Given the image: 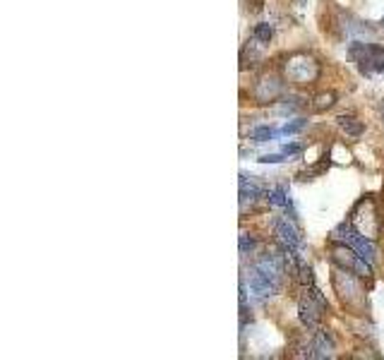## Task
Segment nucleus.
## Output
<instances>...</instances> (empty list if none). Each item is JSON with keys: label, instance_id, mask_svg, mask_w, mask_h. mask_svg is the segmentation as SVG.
<instances>
[{"label": "nucleus", "instance_id": "7", "mask_svg": "<svg viewBox=\"0 0 384 360\" xmlns=\"http://www.w3.org/2000/svg\"><path fill=\"white\" fill-rule=\"evenodd\" d=\"M348 221H351L353 226L365 235V238L375 240L377 235H380V216H377L375 202H372V200L360 202V205L353 209V214H351V219H348Z\"/></svg>", "mask_w": 384, "mask_h": 360}, {"label": "nucleus", "instance_id": "2", "mask_svg": "<svg viewBox=\"0 0 384 360\" xmlns=\"http://www.w3.org/2000/svg\"><path fill=\"white\" fill-rule=\"evenodd\" d=\"M348 58L353 60L360 75L365 77H377L384 72V46H380V43L353 41L348 46Z\"/></svg>", "mask_w": 384, "mask_h": 360}, {"label": "nucleus", "instance_id": "22", "mask_svg": "<svg viewBox=\"0 0 384 360\" xmlns=\"http://www.w3.org/2000/svg\"><path fill=\"white\" fill-rule=\"evenodd\" d=\"M301 3H305V0H301Z\"/></svg>", "mask_w": 384, "mask_h": 360}, {"label": "nucleus", "instance_id": "16", "mask_svg": "<svg viewBox=\"0 0 384 360\" xmlns=\"http://www.w3.org/2000/svg\"><path fill=\"white\" fill-rule=\"evenodd\" d=\"M303 127H305V120H303V118H298V120L286 123V125L281 127V134H293V132H301Z\"/></svg>", "mask_w": 384, "mask_h": 360}, {"label": "nucleus", "instance_id": "13", "mask_svg": "<svg viewBox=\"0 0 384 360\" xmlns=\"http://www.w3.org/2000/svg\"><path fill=\"white\" fill-rule=\"evenodd\" d=\"M252 36H255L257 41H262V43H269L272 41V36H274L272 25H269V22H259V25L255 27V32H252Z\"/></svg>", "mask_w": 384, "mask_h": 360}, {"label": "nucleus", "instance_id": "18", "mask_svg": "<svg viewBox=\"0 0 384 360\" xmlns=\"http://www.w3.org/2000/svg\"><path fill=\"white\" fill-rule=\"evenodd\" d=\"M320 104H315V109L317 111H324V109H329L331 104H334V94H322V97L317 99Z\"/></svg>", "mask_w": 384, "mask_h": 360}, {"label": "nucleus", "instance_id": "8", "mask_svg": "<svg viewBox=\"0 0 384 360\" xmlns=\"http://www.w3.org/2000/svg\"><path fill=\"white\" fill-rule=\"evenodd\" d=\"M286 77L296 84H313L320 77V63L310 55H293L286 63Z\"/></svg>", "mask_w": 384, "mask_h": 360}, {"label": "nucleus", "instance_id": "15", "mask_svg": "<svg viewBox=\"0 0 384 360\" xmlns=\"http://www.w3.org/2000/svg\"><path fill=\"white\" fill-rule=\"evenodd\" d=\"M255 247H257L255 238H250L247 233H240V255H250Z\"/></svg>", "mask_w": 384, "mask_h": 360}, {"label": "nucleus", "instance_id": "11", "mask_svg": "<svg viewBox=\"0 0 384 360\" xmlns=\"http://www.w3.org/2000/svg\"><path fill=\"white\" fill-rule=\"evenodd\" d=\"M336 123H338V127H341V130L348 134V137H360V134H363V123H360L358 118H353V116H338Z\"/></svg>", "mask_w": 384, "mask_h": 360}, {"label": "nucleus", "instance_id": "6", "mask_svg": "<svg viewBox=\"0 0 384 360\" xmlns=\"http://www.w3.org/2000/svg\"><path fill=\"white\" fill-rule=\"evenodd\" d=\"M331 260H334L338 267L348 269V272H353L355 277L365 279L372 274V262H368L365 257H360L358 252L351 250L348 245L338 243V240H334V245H331Z\"/></svg>", "mask_w": 384, "mask_h": 360}, {"label": "nucleus", "instance_id": "10", "mask_svg": "<svg viewBox=\"0 0 384 360\" xmlns=\"http://www.w3.org/2000/svg\"><path fill=\"white\" fill-rule=\"evenodd\" d=\"M310 358H329L331 351H334V341H331V336H327L324 331L322 334L315 336V341L310 344Z\"/></svg>", "mask_w": 384, "mask_h": 360}, {"label": "nucleus", "instance_id": "17", "mask_svg": "<svg viewBox=\"0 0 384 360\" xmlns=\"http://www.w3.org/2000/svg\"><path fill=\"white\" fill-rule=\"evenodd\" d=\"M252 137H255V142H267V139L274 137V130L272 127H267V125H262V127H257V130L252 132Z\"/></svg>", "mask_w": 384, "mask_h": 360}, {"label": "nucleus", "instance_id": "1", "mask_svg": "<svg viewBox=\"0 0 384 360\" xmlns=\"http://www.w3.org/2000/svg\"><path fill=\"white\" fill-rule=\"evenodd\" d=\"M284 255H262L259 260L250 267L247 274V286L250 293L264 300V298L274 296L281 286V277H284Z\"/></svg>", "mask_w": 384, "mask_h": 360}, {"label": "nucleus", "instance_id": "12", "mask_svg": "<svg viewBox=\"0 0 384 360\" xmlns=\"http://www.w3.org/2000/svg\"><path fill=\"white\" fill-rule=\"evenodd\" d=\"M259 195H262V188H259V185L252 178L247 180V176L242 173V176H240V200L245 202L247 197L252 200V197H259Z\"/></svg>", "mask_w": 384, "mask_h": 360}, {"label": "nucleus", "instance_id": "21", "mask_svg": "<svg viewBox=\"0 0 384 360\" xmlns=\"http://www.w3.org/2000/svg\"><path fill=\"white\" fill-rule=\"evenodd\" d=\"M382 29H384V17H382Z\"/></svg>", "mask_w": 384, "mask_h": 360}, {"label": "nucleus", "instance_id": "20", "mask_svg": "<svg viewBox=\"0 0 384 360\" xmlns=\"http://www.w3.org/2000/svg\"><path fill=\"white\" fill-rule=\"evenodd\" d=\"M284 151L286 156H293V154H298V151H301V147H298V144H284Z\"/></svg>", "mask_w": 384, "mask_h": 360}, {"label": "nucleus", "instance_id": "14", "mask_svg": "<svg viewBox=\"0 0 384 360\" xmlns=\"http://www.w3.org/2000/svg\"><path fill=\"white\" fill-rule=\"evenodd\" d=\"M267 200L272 202V205H276V207H291V200L286 197V190H284V188L269 190V193H267Z\"/></svg>", "mask_w": 384, "mask_h": 360}, {"label": "nucleus", "instance_id": "9", "mask_svg": "<svg viewBox=\"0 0 384 360\" xmlns=\"http://www.w3.org/2000/svg\"><path fill=\"white\" fill-rule=\"evenodd\" d=\"M281 92H284V82L276 75H264L255 87V99L259 104H269V101H274Z\"/></svg>", "mask_w": 384, "mask_h": 360}, {"label": "nucleus", "instance_id": "3", "mask_svg": "<svg viewBox=\"0 0 384 360\" xmlns=\"http://www.w3.org/2000/svg\"><path fill=\"white\" fill-rule=\"evenodd\" d=\"M327 310V300L320 293V289L315 284H305V291L298 300V317L308 329H317L322 322V314Z\"/></svg>", "mask_w": 384, "mask_h": 360}, {"label": "nucleus", "instance_id": "4", "mask_svg": "<svg viewBox=\"0 0 384 360\" xmlns=\"http://www.w3.org/2000/svg\"><path fill=\"white\" fill-rule=\"evenodd\" d=\"M334 240H338V243H343V245H348L351 250H355L360 257H365L368 262H375V255H377L375 243H372L370 238H365V235L360 233V230L355 228L351 221L341 223V226L334 230Z\"/></svg>", "mask_w": 384, "mask_h": 360}, {"label": "nucleus", "instance_id": "5", "mask_svg": "<svg viewBox=\"0 0 384 360\" xmlns=\"http://www.w3.org/2000/svg\"><path fill=\"white\" fill-rule=\"evenodd\" d=\"M331 284H334V289H336V293L338 298L343 300V305H348V307H358V305H363V289H360V284L355 281V274L353 272H348V269H343V267H338L336 272H334V277H331Z\"/></svg>", "mask_w": 384, "mask_h": 360}, {"label": "nucleus", "instance_id": "19", "mask_svg": "<svg viewBox=\"0 0 384 360\" xmlns=\"http://www.w3.org/2000/svg\"><path fill=\"white\" fill-rule=\"evenodd\" d=\"M262 164H279V161H284V156H279V154H274V156H262Z\"/></svg>", "mask_w": 384, "mask_h": 360}]
</instances>
